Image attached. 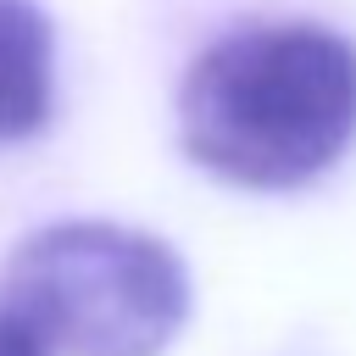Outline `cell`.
I'll return each mask as SVG.
<instances>
[{
	"label": "cell",
	"instance_id": "1",
	"mask_svg": "<svg viewBox=\"0 0 356 356\" xmlns=\"http://www.w3.org/2000/svg\"><path fill=\"white\" fill-rule=\"evenodd\" d=\"M178 139L228 184H312L356 139V44L317 22L222 33L178 83Z\"/></svg>",
	"mask_w": 356,
	"mask_h": 356
},
{
	"label": "cell",
	"instance_id": "2",
	"mask_svg": "<svg viewBox=\"0 0 356 356\" xmlns=\"http://www.w3.org/2000/svg\"><path fill=\"white\" fill-rule=\"evenodd\" d=\"M0 312L56 356H161L189 317V273L145 228L50 222L0 261Z\"/></svg>",
	"mask_w": 356,
	"mask_h": 356
},
{
	"label": "cell",
	"instance_id": "3",
	"mask_svg": "<svg viewBox=\"0 0 356 356\" xmlns=\"http://www.w3.org/2000/svg\"><path fill=\"white\" fill-rule=\"evenodd\" d=\"M50 22L33 0H0V145L28 139L50 117Z\"/></svg>",
	"mask_w": 356,
	"mask_h": 356
},
{
	"label": "cell",
	"instance_id": "4",
	"mask_svg": "<svg viewBox=\"0 0 356 356\" xmlns=\"http://www.w3.org/2000/svg\"><path fill=\"white\" fill-rule=\"evenodd\" d=\"M0 356H56V350H44L11 312H0Z\"/></svg>",
	"mask_w": 356,
	"mask_h": 356
}]
</instances>
